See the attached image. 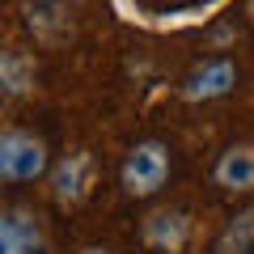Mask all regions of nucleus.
I'll return each instance as SVG.
<instances>
[{
	"label": "nucleus",
	"mask_w": 254,
	"mask_h": 254,
	"mask_svg": "<svg viewBox=\"0 0 254 254\" xmlns=\"http://www.w3.org/2000/svg\"><path fill=\"white\" fill-rule=\"evenodd\" d=\"M119 178H123V190L136 195V199L157 195V190L165 187V178H170V148H165L161 140H140V144L127 153Z\"/></svg>",
	"instance_id": "nucleus-1"
},
{
	"label": "nucleus",
	"mask_w": 254,
	"mask_h": 254,
	"mask_svg": "<svg viewBox=\"0 0 254 254\" xmlns=\"http://www.w3.org/2000/svg\"><path fill=\"white\" fill-rule=\"evenodd\" d=\"M47 174V144L30 131H0V182H34Z\"/></svg>",
	"instance_id": "nucleus-2"
},
{
	"label": "nucleus",
	"mask_w": 254,
	"mask_h": 254,
	"mask_svg": "<svg viewBox=\"0 0 254 254\" xmlns=\"http://www.w3.org/2000/svg\"><path fill=\"white\" fill-rule=\"evenodd\" d=\"M0 254H51L38 216L21 208H0Z\"/></svg>",
	"instance_id": "nucleus-3"
},
{
	"label": "nucleus",
	"mask_w": 254,
	"mask_h": 254,
	"mask_svg": "<svg viewBox=\"0 0 254 254\" xmlns=\"http://www.w3.org/2000/svg\"><path fill=\"white\" fill-rule=\"evenodd\" d=\"M93 187V157L89 153H68L51 170V195L60 208H76Z\"/></svg>",
	"instance_id": "nucleus-4"
},
{
	"label": "nucleus",
	"mask_w": 254,
	"mask_h": 254,
	"mask_svg": "<svg viewBox=\"0 0 254 254\" xmlns=\"http://www.w3.org/2000/svg\"><path fill=\"white\" fill-rule=\"evenodd\" d=\"M233 85H237L233 60H208L203 68H195V72L182 81L178 93H182L187 102H212V98H225Z\"/></svg>",
	"instance_id": "nucleus-5"
},
{
	"label": "nucleus",
	"mask_w": 254,
	"mask_h": 254,
	"mask_svg": "<svg viewBox=\"0 0 254 254\" xmlns=\"http://www.w3.org/2000/svg\"><path fill=\"white\" fill-rule=\"evenodd\" d=\"M140 233H144V242L153 246V250L161 254H178L182 246H187L190 237V220L187 212H153V216H144V225H140Z\"/></svg>",
	"instance_id": "nucleus-6"
},
{
	"label": "nucleus",
	"mask_w": 254,
	"mask_h": 254,
	"mask_svg": "<svg viewBox=\"0 0 254 254\" xmlns=\"http://www.w3.org/2000/svg\"><path fill=\"white\" fill-rule=\"evenodd\" d=\"M216 182L225 190H254V144H233L216 161Z\"/></svg>",
	"instance_id": "nucleus-7"
},
{
	"label": "nucleus",
	"mask_w": 254,
	"mask_h": 254,
	"mask_svg": "<svg viewBox=\"0 0 254 254\" xmlns=\"http://www.w3.org/2000/svg\"><path fill=\"white\" fill-rule=\"evenodd\" d=\"M34 89V68L26 55L13 47H0V93H30Z\"/></svg>",
	"instance_id": "nucleus-8"
},
{
	"label": "nucleus",
	"mask_w": 254,
	"mask_h": 254,
	"mask_svg": "<svg viewBox=\"0 0 254 254\" xmlns=\"http://www.w3.org/2000/svg\"><path fill=\"white\" fill-rule=\"evenodd\" d=\"M216 250H220V254H250V250H254V208L237 212V216L229 220V229L220 233Z\"/></svg>",
	"instance_id": "nucleus-9"
},
{
	"label": "nucleus",
	"mask_w": 254,
	"mask_h": 254,
	"mask_svg": "<svg viewBox=\"0 0 254 254\" xmlns=\"http://www.w3.org/2000/svg\"><path fill=\"white\" fill-rule=\"evenodd\" d=\"M81 254H110V250H98V246H89V250H81Z\"/></svg>",
	"instance_id": "nucleus-10"
},
{
	"label": "nucleus",
	"mask_w": 254,
	"mask_h": 254,
	"mask_svg": "<svg viewBox=\"0 0 254 254\" xmlns=\"http://www.w3.org/2000/svg\"><path fill=\"white\" fill-rule=\"evenodd\" d=\"M250 17H254V0H250Z\"/></svg>",
	"instance_id": "nucleus-11"
},
{
	"label": "nucleus",
	"mask_w": 254,
	"mask_h": 254,
	"mask_svg": "<svg viewBox=\"0 0 254 254\" xmlns=\"http://www.w3.org/2000/svg\"><path fill=\"white\" fill-rule=\"evenodd\" d=\"M47 4H60V0H47Z\"/></svg>",
	"instance_id": "nucleus-12"
}]
</instances>
